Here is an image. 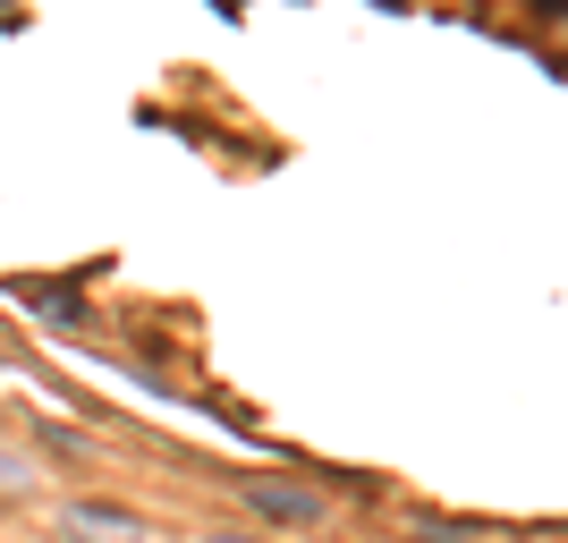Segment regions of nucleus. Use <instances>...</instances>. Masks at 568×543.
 <instances>
[{
  "label": "nucleus",
  "mask_w": 568,
  "mask_h": 543,
  "mask_svg": "<svg viewBox=\"0 0 568 543\" xmlns=\"http://www.w3.org/2000/svg\"><path fill=\"white\" fill-rule=\"evenodd\" d=\"M60 526H69L77 543H144V526L128 519V510H85V501H77V510H69Z\"/></svg>",
  "instance_id": "obj_1"
},
{
  "label": "nucleus",
  "mask_w": 568,
  "mask_h": 543,
  "mask_svg": "<svg viewBox=\"0 0 568 543\" xmlns=\"http://www.w3.org/2000/svg\"><path fill=\"white\" fill-rule=\"evenodd\" d=\"M246 501H255V510H272V519H323V493H297V484H246Z\"/></svg>",
  "instance_id": "obj_2"
},
{
  "label": "nucleus",
  "mask_w": 568,
  "mask_h": 543,
  "mask_svg": "<svg viewBox=\"0 0 568 543\" xmlns=\"http://www.w3.org/2000/svg\"><path fill=\"white\" fill-rule=\"evenodd\" d=\"M213 543H246V535H213Z\"/></svg>",
  "instance_id": "obj_3"
}]
</instances>
